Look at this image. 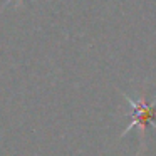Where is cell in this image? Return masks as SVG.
<instances>
[{
    "label": "cell",
    "mask_w": 156,
    "mask_h": 156,
    "mask_svg": "<svg viewBox=\"0 0 156 156\" xmlns=\"http://www.w3.org/2000/svg\"><path fill=\"white\" fill-rule=\"evenodd\" d=\"M126 99H128V102L133 106V118H134V121L129 124L128 131L129 129H133L134 126H139V131H141V134H144L146 131V126H148V122L154 121L156 119V109H154V102H151V104H148V102L144 101V99H138V101H134V99L128 98L126 96Z\"/></svg>",
    "instance_id": "obj_1"
}]
</instances>
